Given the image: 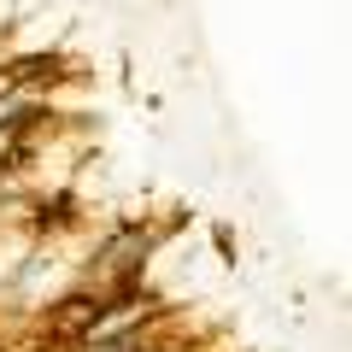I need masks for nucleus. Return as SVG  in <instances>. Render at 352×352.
Returning a JSON list of instances; mask_svg holds the SVG:
<instances>
[{"label":"nucleus","instance_id":"2","mask_svg":"<svg viewBox=\"0 0 352 352\" xmlns=\"http://www.w3.org/2000/svg\"><path fill=\"white\" fill-rule=\"evenodd\" d=\"M76 223H82V212H76L71 188H53V194H41V200L30 206V235L36 241H53V235H65V229H76Z\"/></svg>","mask_w":352,"mask_h":352},{"label":"nucleus","instance_id":"3","mask_svg":"<svg viewBox=\"0 0 352 352\" xmlns=\"http://www.w3.org/2000/svg\"><path fill=\"white\" fill-rule=\"evenodd\" d=\"M212 241H217V252H223V264H235V235H229V229H223V223H217V229H212Z\"/></svg>","mask_w":352,"mask_h":352},{"label":"nucleus","instance_id":"1","mask_svg":"<svg viewBox=\"0 0 352 352\" xmlns=\"http://www.w3.org/2000/svg\"><path fill=\"white\" fill-rule=\"evenodd\" d=\"M159 229L153 223H118L112 235L94 247L88 258V282H124V276H147V258L159 252Z\"/></svg>","mask_w":352,"mask_h":352}]
</instances>
